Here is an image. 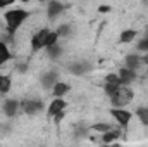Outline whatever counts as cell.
I'll return each mask as SVG.
<instances>
[{"mask_svg": "<svg viewBox=\"0 0 148 147\" xmlns=\"http://www.w3.org/2000/svg\"><path fill=\"white\" fill-rule=\"evenodd\" d=\"M29 10L23 9V7H12V9H7L3 12V23H5V33L12 38L19 30L21 26L28 21L29 17Z\"/></svg>", "mask_w": 148, "mask_h": 147, "instance_id": "1", "label": "cell"}, {"mask_svg": "<svg viewBox=\"0 0 148 147\" xmlns=\"http://www.w3.org/2000/svg\"><path fill=\"white\" fill-rule=\"evenodd\" d=\"M133 99H134L133 88H131V87H121L109 101H110V104H112L114 109H124Z\"/></svg>", "mask_w": 148, "mask_h": 147, "instance_id": "2", "label": "cell"}, {"mask_svg": "<svg viewBox=\"0 0 148 147\" xmlns=\"http://www.w3.org/2000/svg\"><path fill=\"white\" fill-rule=\"evenodd\" d=\"M50 31H52V28H40L36 33L31 37V40H29L31 52H40V50L47 49V40H48Z\"/></svg>", "mask_w": 148, "mask_h": 147, "instance_id": "3", "label": "cell"}, {"mask_svg": "<svg viewBox=\"0 0 148 147\" xmlns=\"http://www.w3.org/2000/svg\"><path fill=\"white\" fill-rule=\"evenodd\" d=\"M45 109V104L41 99H36V97H31V99H23L21 101V112L28 114V116H35L38 112Z\"/></svg>", "mask_w": 148, "mask_h": 147, "instance_id": "4", "label": "cell"}, {"mask_svg": "<svg viewBox=\"0 0 148 147\" xmlns=\"http://www.w3.org/2000/svg\"><path fill=\"white\" fill-rule=\"evenodd\" d=\"M110 116L114 118V121L121 126V128H127V125L131 123L133 119V112L131 111H126V109H110Z\"/></svg>", "mask_w": 148, "mask_h": 147, "instance_id": "5", "label": "cell"}, {"mask_svg": "<svg viewBox=\"0 0 148 147\" xmlns=\"http://www.w3.org/2000/svg\"><path fill=\"white\" fill-rule=\"evenodd\" d=\"M141 66H145V59H143L141 55H138V54H127V55L124 57V68L134 71L136 74L141 69Z\"/></svg>", "mask_w": 148, "mask_h": 147, "instance_id": "6", "label": "cell"}, {"mask_svg": "<svg viewBox=\"0 0 148 147\" xmlns=\"http://www.w3.org/2000/svg\"><path fill=\"white\" fill-rule=\"evenodd\" d=\"M66 10V5L62 2H57V0H50L47 3V17L50 21H55L59 16H62V12Z\"/></svg>", "mask_w": 148, "mask_h": 147, "instance_id": "7", "label": "cell"}, {"mask_svg": "<svg viewBox=\"0 0 148 147\" xmlns=\"http://www.w3.org/2000/svg\"><path fill=\"white\" fill-rule=\"evenodd\" d=\"M66 106H67V104H66L64 99H52L50 104H48V107H47V116H48V118H55V116H59V114H64Z\"/></svg>", "mask_w": 148, "mask_h": 147, "instance_id": "8", "label": "cell"}, {"mask_svg": "<svg viewBox=\"0 0 148 147\" xmlns=\"http://www.w3.org/2000/svg\"><path fill=\"white\" fill-rule=\"evenodd\" d=\"M90 68H91V64L88 62V61H74L71 64H67V71L74 76H83V74H86L90 71Z\"/></svg>", "mask_w": 148, "mask_h": 147, "instance_id": "9", "label": "cell"}, {"mask_svg": "<svg viewBox=\"0 0 148 147\" xmlns=\"http://www.w3.org/2000/svg\"><path fill=\"white\" fill-rule=\"evenodd\" d=\"M2 109H3L7 118H14L21 111V101H17V99H5Z\"/></svg>", "mask_w": 148, "mask_h": 147, "instance_id": "10", "label": "cell"}, {"mask_svg": "<svg viewBox=\"0 0 148 147\" xmlns=\"http://www.w3.org/2000/svg\"><path fill=\"white\" fill-rule=\"evenodd\" d=\"M41 87L43 88H47V90H52L53 87H55V83H59L60 80H59V73L57 71H47V73L41 76Z\"/></svg>", "mask_w": 148, "mask_h": 147, "instance_id": "11", "label": "cell"}, {"mask_svg": "<svg viewBox=\"0 0 148 147\" xmlns=\"http://www.w3.org/2000/svg\"><path fill=\"white\" fill-rule=\"evenodd\" d=\"M117 76H119V80H121L122 87H129V85L138 78V74L134 73V71H131V69H127V68H124V66L117 71Z\"/></svg>", "mask_w": 148, "mask_h": 147, "instance_id": "12", "label": "cell"}, {"mask_svg": "<svg viewBox=\"0 0 148 147\" xmlns=\"http://www.w3.org/2000/svg\"><path fill=\"white\" fill-rule=\"evenodd\" d=\"M71 90V85L66 83V81H59L55 83V87L52 88V94H53V99H64L66 94H69Z\"/></svg>", "mask_w": 148, "mask_h": 147, "instance_id": "13", "label": "cell"}, {"mask_svg": "<svg viewBox=\"0 0 148 147\" xmlns=\"http://www.w3.org/2000/svg\"><path fill=\"white\" fill-rule=\"evenodd\" d=\"M121 130L119 128H112L110 132H107V133H103L102 135V142H103V146H107V144H115L119 139H121Z\"/></svg>", "mask_w": 148, "mask_h": 147, "instance_id": "14", "label": "cell"}, {"mask_svg": "<svg viewBox=\"0 0 148 147\" xmlns=\"http://www.w3.org/2000/svg\"><path fill=\"white\" fill-rule=\"evenodd\" d=\"M136 37H138V31H136V30L126 28V30H122L121 35H119V43H131V42L136 40Z\"/></svg>", "mask_w": 148, "mask_h": 147, "instance_id": "15", "label": "cell"}, {"mask_svg": "<svg viewBox=\"0 0 148 147\" xmlns=\"http://www.w3.org/2000/svg\"><path fill=\"white\" fill-rule=\"evenodd\" d=\"M12 88V78L9 74H0V95H7Z\"/></svg>", "mask_w": 148, "mask_h": 147, "instance_id": "16", "label": "cell"}, {"mask_svg": "<svg viewBox=\"0 0 148 147\" xmlns=\"http://www.w3.org/2000/svg\"><path fill=\"white\" fill-rule=\"evenodd\" d=\"M47 50V57L50 59V61H57V59H60V55H62V47H60V43H55V45H52V47H48V49H45Z\"/></svg>", "mask_w": 148, "mask_h": 147, "instance_id": "17", "label": "cell"}, {"mask_svg": "<svg viewBox=\"0 0 148 147\" xmlns=\"http://www.w3.org/2000/svg\"><path fill=\"white\" fill-rule=\"evenodd\" d=\"M10 59H12V54H10L9 45L0 40V66H3V64H5L7 61H10Z\"/></svg>", "mask_w": 148, "mask_h": 147, "instance_id": "18", "label": "cell"}, {"mask_svg": "<svg viewBox=\"0 0 148 147\" xmlns=\"http://www.w3.org/2000/svg\"><path fill=\"white\" fill-rule=\"evenodd\" d=\"M136 116L143 126H148V106H140L136 109Z\"/></svg>", "mask_w": 148, "mask_h": 147, "instance_id": "19", "label": "cell"}, {"mask_svg": "<svg viewBox=\"0 0 148 147\" xmlns=\"http://www.w3.org/2000/svg\"><path fill=\"white\" fill-rule=\"evenodd\" d=\"M55 31H57V35H59V38H67L69 35H71V24H59L57 28H55Z\"/></svg>", "mask_w": 148, "mask_h": 147, "instance_id": "20", "label": "cell"}, {"mask_svg": "<svg viewBox=\"0 0 148 147\" xmlns=\"http://www.w3.org/2000/svg\"><path fill=\"white\" fill-rule=\"evenodd\" d=\"M121 87H122V85H114V83H103V92H105V95H107V97L110 99L112 95H114V94H115V92H117V90L121 88Z\"/></svg>", "mask_w": 148, "mask_h": 147, "instance_id": "21", "label": "cell"}, {"mask_svg": "<svg viewBox=\"0 0 148 147\" xmlns=\"http://www.w3.org/2000/svg\"><path fill=\"white\" fill-rule=\"evenodd\" d=\"M91 130L100 132V133L103 135V133H107V132H110V130H112V125H110V123H97V125H93V126H91Z\"/></svg>", "mask_w": 148, "mask_h": 147, "instance_id": "22", "label": "cell"}, {"mask_svg": "<svg viewBox=\"0 0 148 147\" xmlns=\"http://www.w3.org/2000/svg\"><path fill=\"white\" fill-rule=\"evenodd\" d=\"M105 83H114V85H122L121 83V80H119V76L117 73H109L105 76Z\"/></svg>", "mask_w": 148, "mask_h": 147, "instance_id": "23", "label": "cell"}, {"mask_svg": "<svg viewBox=\"0 0 148 147\" xmlns=\"http://www.w3.org/2000/svg\"><path fill=\"white\" fill-rule=\"evenodd\" d=\"M136 50H138V52H143V54L148 52V40L147 38H143V40H140V42L136 43Z\"/></svg>", "mask_w": 148, "mask_h": 147, "instance_id": "24", "label": "cell"}, {"mask_svg": "<svg viewBox=\"0 0 148 147\" xmlns=\"http://www.w3.org/2000/svg\"><path fill=\"white\" fill-rule=\"evenodd\" d=\"M9 5H10V2H0V9H5Z\"/></svg>", "mask_w": 148, "mask_h": 147, "instance_id": "25", "label": "cell"}, {"mask_svg": "<svg viewBox=\"0 0 148 147\" xmlns=\"http://www.w3.org/2000/svg\"><path fill=\"white\" fill-rule=\"evenodd\" d=\"M102 147H121V146L115 142V144H107V146H102Z\"/></svg>", "mask_w": 148, "mask_h": 147, "instance_id": "26", "label": "cell"}]
</instances>
